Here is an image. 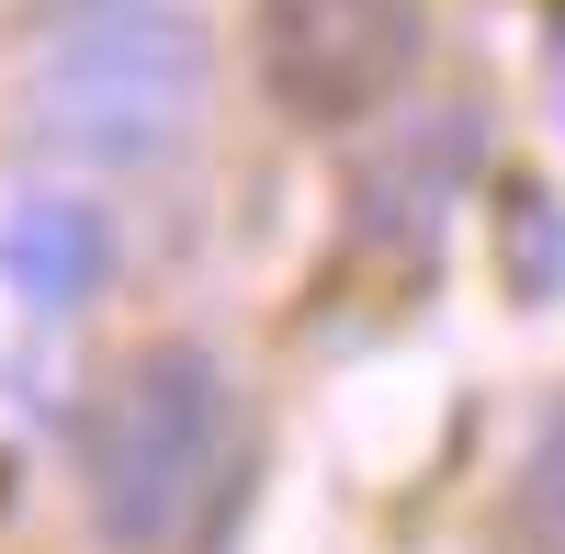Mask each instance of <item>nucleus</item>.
<instances>
[{"label": "nucleus", "mask_w": 565, "mask_h": 554, "mask_svg": "<svg viewBox=\"0 0 565 554\" xmlns=\"http://www.w3.org/2000/svg\"><path fill=\"white\" fill-rule=\"evenodd\" d=\"M103 260H114L103 215L68 204V193H34V204H12V226H0V271H12V295L45 306V317L103 295Z\"/></svg>", "instance_id": "4"}, {"label": "nucleus", "mask_w": 565, "mask_h": 554, "mask_svg": "<svg viewBox=\"0 0 565 554\" xmlns=\"http://www.w3.org/2000/svg\"><path fill=\"white\" fill-rule=\"evenodd\" d=\"M204 79H215V45L193 12H90L79 34H57L23 79V125L68 159H103V170H148L170 159L204 114Z\"/></svg>", "instance_id": "2"}, {"label": "nucleus", "mask_w": 565, "mask_h": 554, "mask_svg": "<svg viewBox=\"0 0 565 554\" xmlns=\"http://www.w3.org/2000/svg\"><path fill=\"white\" fill-rule=\"evenodd\" d=\"M34 12H114V0H34Z\"/></svg>", "instance_id": "5"}, {"label": "nucleus", "mask_w": 565, "mask_h": 554, "mask_svg": "<svg viewBox=\"0 0 565 554\" xmlns=\"http://www.w3.org/2000/svg\"><path fill=\"white\" fill-rule=\"evenodd\" d=\"M418 0H260V79L282 114L351 125L418 68Z\"/></svg>", "instance_id": "3"}, {"label": "nucleus", "mask_w": 565, "mask_h": 554, "mask_svg": "<svg viewBox=\"0 0 565 554\" xmlns=\"http://www.w3.org/2000/svg\"><path fill=\"white\" fill-rule=\"evenodd\" d=\"M226 430H238V407H226L215 351H181V340L136 351L125 374L103 385L90 430H79V476H90L103 543L170 554L215 510V487H226Z\"/></svg>", "instance_id": "1"}]
</instances>
